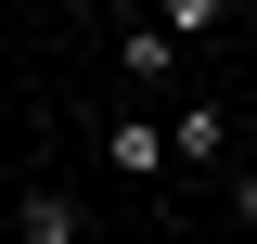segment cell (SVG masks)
<instances>
[{
    "label": "cell",
    "mask_w": 257,
    "mask_h": 244,
    "mask_svg": "<svg viewBox=\"0 0 257 244\" xmlns=\"http://www.w3.org/2000/svg\"><path fill=\"white\" fill-rule=\"evenodd\" d=\"M26 244H77V193L39 180V193H26Z\"/></svg>",
    "instance_id": "obj_3"
},
{
    "label": "cell",
    "mask_w": 257,
    "mask_h": 244,
    "mask_svg": "<svg viewBox=\"0 0 257 244\" xmlns=\"http://www.w3.org/2000/svg\"><path fill=\"white\" fill-rule=\"evenodd\" d=\"M231 154V116L219 103H180V116H167V167H219Z\"/></svg>",
    "instance_id": "obj_2"
},
{
    "label": "cell",
    "mask_w": 257,
    "mask_h": 244,
    "mask_svg": "<svg viewBox=\"0 0 257 244\" xmlns=\"http://www.w3.org/2000/svg\"><path fill=\"white\" fill-rule=\"evenodd\" d=\"M244 231H257V167H244Z\"/></svg>",
    "instance_id": "obj_5"
},
{
    "label": "cell",
    "mask_w": 257,
    "mask_h": 244,
    "mask_svg": "<svg viewBox=\"0 0 257 244\" xmlns=\"http://www.w3.org/2000/svg\"><path fill=\"white\" fill-rule=\"evenodd\" d=\"M103 167H116V180H155V167H167V129L142 116V103H128V116L103 129Z\"/></svg>",
    "instance_id": "obj_1"
},
{
    "label": "cell",
    "mask_w": 257,
    "mask_h": 244,
    "mask_svg": "<svg viewBox=\"0 0 257 244\" xmlns=\"http://www.w3.org/2000/svg\"><path fill=\"white\" fill-rule=\"evenodd\" d=\"M116 52H128V90H155L167 64H180V52H167V39H155V26H128V39H116Z\"/></svg>",
    "instance_id": "obj_4"
}]
</instances>
